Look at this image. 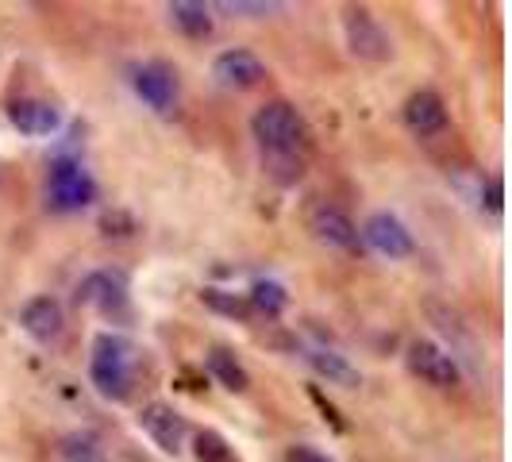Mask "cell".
Returning a JSON list of instances; mask_svg holds the SVG:
<instances>
[{
  "instance_id": "obj_4",
  "label": "cell",
  "mask_w": 512,
  "mask_h": 462,
  "mask_svg": "<svg viewBox=\"0 0 512 462\" xmlns=\"http://www.w3.org/2000/svg\"><path fill=\"white\" fill-rule=\"evenodd\" d=\"M405 362H409V370L420 378V382L436 385V389H455L462 378L455 355H447V351L436 347L432 339H412Z\"/></svg>"
},
{
  "instance_id": "obj_18",
  "label": "cell",
  "mask_w": 512,
  "mask_h": 462,
  "mask_svg": "<svg viewBox=\"0 0 512 462\" xmlns=\"http://www.w3.org/2000/svg\"><path fill=\"white\" fill-rule=\"evenodd\" d=\"M247 305L255 308V312H266V316H278V312L289 305V293H285L278 282H255L251 285Z\"/></svg>"
},
{
  "instance_id": "obj_2",
  "label": "cell",
  "mask_w": 512,
  "mask_h": 462,
  "mask_svg": "<svg viewBox=\"0 0 512 462\" xmlns=\"http://www.w3.org/2000/svg\"><path fill=\"white\" fill-rule=\"evenodd\" d=\"M89 378H93L101 397H108V401H128L131 382H135V347H131L124 335L101 332L93 339Z\"/></svg>"
},
{
  "instance_id": "obj_9",
  "label": "cell",
  "mask_w": 512,
  "mask_h": 462,
  "mask_svg": "<svg viewBox=\"0 0 512 462\" xmlns=\"http://www.w3.org/2000/svg\"><path fill=\"white\" fill-rule=\"evenodd\" d=\"M124 301H128V278L120 270H93L77 285V305L85 308L112 312V308H124Z\"/></svg>"
},
{
  "instance_id": "obj_10",
  "label": "cell",
  "mask_w": 512,
  "mask_h": 462,
  "mask_svg": "<svg viewBox=\"0 0 512 462\" xmlns=\"http://www.w3.org/2000/svg\"><path fill=\"white\" fill-rule=\"evenodd\" d=\"M308 231H312L320 243L335 247V251H359V228H355V220H351L347 212L332 208V205L312 208V216H308Z\"/></svg>"
},
{
  "instance_id": "obj_15",
  "label": "cell",
  "mask_w": 512,
  "mask_h": 462,
  "mask_svg": "<svg viewBox=\"0 0 512 462\" xmlns=\"http://www.w3.org/2000/svg\"><path fill=\"white\" fill-rule=\"evenodd\" d=\"M308 366H312L320 378H328V385H343V389H359L362 385L359 370L343 359L339 351H328V347H312V351H308Z\"/></svg>"
},
{
  "instance_id": "obj_6",
  "label": "cell",
  "mask_w": 512,
  "mask_h": 462,
  "mask_svg": "<svg viewBox=\"0 0 512 462\" xmlns=\"http://www.w3.org/2000/svg\"><path fill=\"white\" fill-rule=\"evenodd\" d=\"M362 243L374 251V255L382 258H409L416 251V243H412V231L397 220V216H389V212H374L366 224H362Z\"/></svg>"
},
{
  "instance_id": "obj_8",
  "label": "cell",
  "mask_w": 512,
  "mask_h": 462,
  "mask_svg": "<svg viewBox=\"0 0 512 462\" xmlns=\"http://www.w3.org/2000/svg\"><path fill=\"white\" fill-rule=\"evenodd\" d=\"M131 85H135L139 101L147 104V108H154V112H170L174 101H178V77H174V70L166 62L139 66L135 77H131Z\"/></svg>"
},
{
  "instance_id": "obj_11",
  "label": "cell",
  "mask_w": 512,
  "mask_h": 462,
  "mask_svg": "<svg viewBox=\"0 0 512 462\" xmlns=\"http://www.w3.org/2000/svg\"><path fill=\"white\" fill-rule=\"evenodd\" d=\"M8 120L12 128L31 135V139H43L62 128V112L51 101H39V97H20V101L8 104Z\"/></svg>"
},
{
  "instance_id": "obj_7",
  "label": "cell",
  "mask_w": 512,
  "mask_h": 462,
  "mask_svg": "<svg viewBox=\"0 0 512 462\" xmlns=\"http://www.w3.org/2000/svg\"><path fill=\"white\" fill-rule=\"evenodd\" d=\"M139 428H143V432L151 436L154 447L166 451V455H178L181 447H185V436H189L185 416H181L174 405H162V401L143 405V412H139Z\"/></svg>"
},
{
  "instance_id": "obj_16",
  "label": "cell",
  "mask_w": 512,
  "mask_h": 462,
  "mask_svg": "<svg viewBox=\"0 0 512 462\" xmlns=\"http://www.w3.org/2000/svg\"><path fill=\"white\" fill-rule=\"evenodd\" d=\"M166 12H170V24L178 27L181 35H189V39H208L212 35V8L201 0H174Z\"/></svg>"
},
{
  "instance_id": "obj_13",
  "label": "cell",
  "mask_w": 512,
  "mask_h": 462,
  "mask_svg": "<svg viewBox=\"0 0 512 462\" xmlns=\"http://www.w3.org/2000/svg\"><path fill=\"white\" fill-rule=\"evenodd\" d=\"M405 128L412 135H439L447 128V108H443V97L432 93V89H416L409 101H405Z\"/></svg>"
},
{
  "instance_id": "obj_21",
  "label": "cell",
  "mask_w": 512,
  "mask_h": 462,
  "mask_svg": "<svg viewBox=\"0 0 512 462\" xmlns=\"http://www.w3.org/2000/svg\"><path fill=\"white\" fill-rule=\"evenodd\" d=\"M201 301H205V308L224 312V316H231V320H247V316H251L247 297H235V293H224V289H205Z\"/></svg>"
},
{
  "instance_id": "obj_17",
  "label": "cell",
  "mask_w": 512,
  "mask_h": 462,
  "mask_svg": "<svg viewBox=\"0 0 512 462\" xmlns=\"http://www.w3.org/2000/svg\"><path fill=\"white\" fill-rule=\"evenodd\" d=\"M205 362H208V374L224 385V389H231V393H247L251 374H247V366L235 359L231 351H224V347H212Z\"/></svg>"
},
{
  "instance_id": "obj_1",
  "label": "cell",
  "mask_w": 512,
  "mask_h": 462,
  "mask_svg": "<svg viewBox=\"0 0 512 462\" xmlns=\"http://www.w3.org/2000/svg\"><path fill=\"white\" fill-rule=\"evenodd\" d=\"M251 135L258 139V147L270 158H301L308 143V128L301 120V112L285 101H266L251 116Z\"/></svg>"
},
{
  "instance_id": "obj_12",
  "label": "cell",
  "mask_w": 512,
  "mask_h": 462,
  "mask_svg": "<svg viewBox=\"0 0 512 462\" xmlns=\"http://www.w3.org/2000/svg\"><path fill=\"white\" fill-rule=\"evenodd\" d=\"M212 77L224 89H251L266 77V66L251 51H224L216 54V62H212Z\"/></svg>"
},
{
  "instance_id": "obj_23",
  "label": "cell",
  "mask_w": 512,
  "mask_h": 462,
  "mask_svg": "<svg viewBox=\"0 0 512 462\" xmlns=\"http://www.w3.org/2000/svg\"><path fill=\"white\" fill-rule=\"evenodd\" d=\"M501 197H505V189H501V181L493 178V181H489V189H486V205H489V212H501Z\"/></svg>"
},
{
  "instance_id": "obj_24",
  "label": "cell",
  "mask_w": 512,
  "mask_h": 462,
  "mask_svg": "<svg viewBox=\"0 0 512 462\" xmlns=\"http://www.w3.org/2000/svg\"><path fill=\"white\" fill-rule=\"evenodd\" d=\"M293 462H332V459L320 455V451H312V447H297V451H293Z\"/></svg>"
},
{
  "instance_id": "obj_5",
  "label": "cell",
  "mask_w": 512,
  "mask_h": 462,
  "mask_svg": "<svg viewBox=\"0 0 512 462\" xmlns=\"http://www.w3.org/2000/svg\"><path fill=\"white\" fill-rule=\"evenodd\" d=\"M343 35H347L351 54H359L366 62H385L393 54V43H389L385 27L366 8H347L343 12Z\"/></svg>"
},
{
  "instance_id": "obj_19",
  "label": "cell",
  "mask_w": 512,
  "mask_h": 462,
  "mask_svg": "<svg viewBox=\"0 0 512 462\" xmlns=\"http://www.w3.org/2000/svg\"><path fill=\"white\" fill-rule=\"evenodd\" d=\"M58 451H62V462H104L101 443L93 436H85V432H70Z\"/></svg>"
},
{
  "instance_id": "obj_14",
  "label": "cell",
  "mask_w": 512,
  "mask_h": 462,
  "mask_svg": "<svg viewBox=\"0 0 512 462\" xmlns=\"http://www.w3.org/2000/svg\"><path fill=\"white\" fill-rule=\"evenodd\" d=\"M62 324H66V316H62V305L54 297H31L20 308V328L39 343H51L54 335L62 332Z\"/></svg>"
},
{
  "instance_id": "obj_3",
  "label": "cell",
  "mask_w": 512,
  "mask_h": 462,
  "mask_svg": "<svg viewBox=\"0 0 512 462\" xmlns=\"http://www.w3.org/2000/svg\"><path fill=\"white\" fill-rule=\"evenodd\" d=\"M47 201L58 212H77L97 201V181L89 178V170L74 158H54L51 174H47Z\"/></svg>"
},
{
  "instance_id": "obj_22",
  "label": "cell",
  "mask_w": 512,
  "mask_h": 462,
  "mask_svg": "<svg viewBox=\"0 0 512 462\" xmlns=\"http://www.w3.org/2000/svg\"><path fill=\"white\" fill-rule=\"evenodd\" d=\"M216 8H220V12H235V16H270V12H278L282 4H270V0H220Z\"/></svg>"
},
{
  "instance_id": "obj_20",
  "label": "cell",
  "mask_w": 512,
  "mask_h": 462,
  "mask_svg": "<svg viewBox=\"0 0 512 462\" xmlns=\"http://www.w3.org/2000/svg\"><path fill=\"white\" fill-rule=\"evenodd\" d=\"M193 455H197V462H231V447L220 432L205 428L193 436Z\"/></svg>"
}]
</instances>
